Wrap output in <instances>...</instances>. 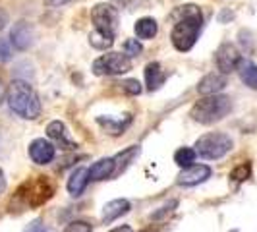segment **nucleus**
Returning <instances> with one entry per match:
<instances>
[{
    "instance_id": "nucleus-26",
    "label": "nucleus",
    "mask_w": 257,
    "mask_h": 232,
    "mask_svg": "<svg viewBox=\"0 0 257 232\" xmlns=\"http://www.w3.org/2000/svg\"><path fill=\"white\" fill-rule=\"evenodd\" d=\"M142 51H143V47L138 39H128V41L124 43V52H126L128 56H138V54H142Z\"/></svg>"
},
{
    "instance_id": "nucleus-2",
    "label": "nucleus",
    "mask_w": 257,
    "mask_h": 232,
    "mask_svg": "<svg viewBox=\"0 0 257 232\" xmlns=\"http://www.w3.org/2000/svg\"><path fill=\"white\" fill-rule=\"evenodd\" d=\"M8 104L14 112L26 120H35L41 114V101L35 89L22 79H14L8 87Z\"/></svg>"
},
{
    "instance_id": "nucleus-1",
    "label": "nucleus",
    "mask_w": 257,
    "mask_h": 232,
    "mask_svg": "<svg viewBox=\"0 0 257 232\" xmlns=\"http://www.w3.org/2000/svg\"><path fill=\"white\" fill-rule=\"evenodd\" d=\"M174 20H176V24L172 27V35H170L172 45L180 52L190 51L195 45L197 35H199L201 26H203L201 10L193 4H186L174 12Z\"/></svg>"
},
{
    "instance_id": "nucleus-19",
    "label": "nucleus",
    "mask_w": 257,
    "mask_h": 232,
    "mask_svg": "<svg viewBox=\"0 0 257 232\" xmlns=\"http://www.w3.org/2000/svg\"><path fill=\"white\" fill-rule=\"evenodd\" d=\"M89 43L91 47H95L99 51H106L114 45V35L108 33V31H103V29H95L89 35Z\"/></svg>"
},
{
    "instance_id": "nucleus-34",
    "label": "nucleus",
    "mask_w": 257,
    "mask_h": 232,
    "mask_svg": "<svg viewBox=\"0 0 257 232\" xmlns=\"http://www.w3.org/2000/svg\"><path fill=\"white\" fill-rule=\"evenodd\" d=\"M110 232H136L134 228H130V226H118V228H114V230Z\"/></svg>"
},
{
    "instance_id": "nucleus-23",
    "label": "nucleus",
    "mask_w": 257,
    "mask_h": 232,
    "mask_svg": "<svg viewBox=\"0 0 257 232\" xmlns=\"http://www.w3.org/2000/svg\"><path fill=\"white\" fill-rule=\"evenodd\" d=\"M112 4H114L116 8H120V10H140L143 8L145 4H147V0H112Z\"/></svg>"
},
{
    "instance_id": "nucleus-32",
    "label": "nucleus",
    "mask_w": 257,
    "mask_h": 232,
    "mask_svg": "<svg viewBox=\"0 0 257 232\" xmlns=\"http://www.w3.org/2000/svg\"><path fill=\"white\" fill-rule=\"evenodd\" d=\"M66 2H70V0H45L47 6H62Z\"/></svg>"
},
{
    "instance_id": "nucleus-18",
    "label": "nucleus",
    "mask_w": 257,
    "mask_h": 232,
    "mask_svg": "<svg viewBox=\"0 0 257 232\" xmlns=\"http://www.w3.org/2000/svg\"><path fill=\"white\" fill-rule=\"evenodd\" d=\"M236 72H238L240 79L244 81L247 87H251V89H257V66L253 64L251 60H247V58H242V60L238 62V68H236Z\"/></svg>"
},
{
    "instance_id": "nucleus-15",
    "label": "nucleus",
    "mask_w": 257,
    "mask_h": 232,
    "mask_svg": "<svg viewBox=\"0 0 257 232\" xmlns=\"http://www.w3.org/2000/svg\"><path fill=\"white\" fill-rule=\"evenodd\" d=\"M47 136H49L51 140H54L62 149H76L77 147L76 143L68 140V136H66V126L60 120H54V122H51V124L47 126Z\"/></svg>"
},
{
    "instance_id": "nucleus-7",
    "label": "nucleus",
    "mask_w": 257,
    "mask_h": 232,
    "mask_svg": "<svg viewBox=\"0 0 257 232\" xmlns=\"http://www.w3.org/2000/svg\"><path fill=\"white\" fill-rule=\"evenodd\" d=\"M91 20L95 22L97 29H103L116 35V27H118V14L110 4H97L91 10Z\"/></svg>"
},
{
    "instance_id": "nucleus-9",
    "label": "nucleus",
    "mask_w": 257,
    "mask_h": 232,
    "mask_svg": "<svg viewBox=\"0 0 257 232\" xmlns=\"http://www.w3.org/2000/svg\"><path fill=\"white\" fill-rule=\"evenodd\" d=\"M10 39H12V45L18 51H27L33 45V41H35L33 27L29 26L27 22H18L14 26L12 33H10Z\"/></svg>"
},
{
    "instance_id": "nucleus-5",
    "label": "nucleus",
    "mask_w": 257,
    "mask_h": 232,
    "mask_svg": "<svg viewBox=\"0 0 257 232\" xmlns=\"http://www.w3.org/2000/svg\"><path fill=\"white\" fill-rule=\"evenodd\" d=\"M232 149V140L226 134L220 132H213V134H205L195 142V153L203 159L215 161L220 159Z\"/></svg>"
},
{
    "instance_id": "nucleus-6",
    "label": "nucleus",
    "mask_w": 257,
    "mask_h": 232,
    "mask_svg": "<svg viewBox=\"0 0 257 232\" xmlns=\"http://www.w3.org/2000/svg\"><path fill=\"white\" fill-rule=\"evenodd\" d=\"M130 70H132V60L128 54H122V52H108L93 62V74L97 76H118V74H126Z\"/></svg>"
},
{
    "instance_id": "nucleus-16",
    "label": "nucleus",
    "mask_w": 257,
    "mask_h": 232,
    "mask_svg": "<svg viewBox=\"0 0 257 232\" xmlns=\"http://www.w3.org/2000/svg\"><path fill=\"white\" fill-rule=\"evenodd\" d=\"M128 211H130L128 199H112V201H108V203L103 207V222L108 224V222L116 220L118 217L126 215Z\"/></svg>"
},
{
    "instance_id": "nucleus-12",
    "label": "nucleus",
    "mask_w": 257,
    "mask_h": 232,
    "mask_svg": "<svg viewBox=\"0 0 257 232\" xmlns=\"http://www.w3.org/2000/svg\"><path fill=\"white\" fill-rule=\"evenodd\" d=\"M226 87V74H220V72H211L207 74L199 85H197V93L199 95H217L219 91H222Z\"/></svg>"
},
{
    "instance_id": "nucleus-4",
    "label": "nucleus",
    "mask_w": 257,
    "mask_h": 232,
    "mask_svg": "<svg viewBox=\"0 0 257 232\" xmlns=\"http://www.w3.org/2000/svg\"><path fill=\"white\" fill-rule=\"evenodd\" d=\"M54 188L47 178L39 176L37 180H27L16 193V199L22 201L24 207H37L45 203L47 199H51Z\"/></svg>"
},
{
    "instance_id": "nucleus-24",
    "label": "nucleus",
    "mask_w": 257,
    "mask_h": 232,
    "mask_svg": "<svg viewBox=\"0 0 257 232\" xmlns=\"http://www.w3.org/2000/svg\"><path fill=\"white\" fill-rule=\"evenodd\" d=\"M249 174H251V165H249V163H244V165H240V167H236L232 170L230 178L234 182H244L249 178Z\"/></svg>"
},
{
    "instance_id": "nucleus-20",
    "label": "nucleus",
    "mask_w": 257,
    "mask_h": 232,
    "mask_svg": "<svg viewBox=\"0 0 257 232\" xmlns=\"http://www.w3.org/2000/svg\"><path fill=\"white\" fill-rule=\"evenodd\" d=\"M134 29H136V35L140 39H153L159 31V26L153 18H142Z\"/></svg>"
},
{
    "instance_id": "nucleus-3",
    "label": "nucleus",
    "mask_w": 257,
    "mask_h": 232,
    "mask_svg": "<svg viewBox=\"0 0 257 232\" xmlns=\"http://www.w3.org/2000/svg\"><path fill=\"white\" fill-rule=\"evenodd\" d=\"M232 110V101L226 95H205L192 106V118L199 124H215Z\"/></svg>"
},
{
    "instance_id": "nucleus-13",
    "label": "nucleus",
    "mask_w": 257,
    "mask_h": 232,
    "mask_svg": "<svg viewBox=\"0 0 257 232\" xmlns=\"http://www.w3.org/2000/svg\"><path fill=\"white\" fill-rule=\"evenodd\" d=\"M114 176V159L106 157V159H101L97 163H93L89 168V180L99 182V180H106Z\"/></svg>"
},
{
    "instance_id": "nucleus-17",
    "label": "nucleus",
    "mask_w": 257,
    "mask_h": 232,
    "mask_svg": "<svg viewBox=\"0 0 257 232\" xmlns=\"http://www.w3.org/2000/svg\"><path fill=\"white\" fill-rule=\"evenodd\" d=\"M167 79V74L165 70L161 68L159 62H151L145 68V81H147V89L149 91H157Z\"/></svg>"
},
{
    "instance_id": "nucleus-21",
    "label": "nucleus",
    "mask_w": 257,
    "mask_h": 232,
    "mask_svg": "<svg viewBox=\"0 0 257 232\" xmlns=\"http://www.w3.org/2000/svg\"><path fill=\"white\" fill-rule=\"evenodd\" d=\"M140 153V147H136V145H132L130 149L126 151H122V153H118L114 157V174H120L124 168L128 167V163L136 157V155Z\"/></svg>"
},
{
    "instance_id": "nucleus-14",
    "label": "nucleus",
    "mask_w": 257,
    "mask_h": 232,
    "mask_svg": "<svg viewBox=\"0 0 257 232\" xmlns=\"http://www.w3.org/2000/svg\"><path fill=\"white\" fill-rule=\"evenodd\" d=\"M87 182H89V168H76L72 172V176L68 178V192L72 193L74 197L81 195L83 190H85V186H87Z\"/></svg>"
},
{
    "instance_id": "nucleus-30",
    "label": "nucleus",
    "mask_w": 257,
    "mask_h": 232,
    "mask_svg": "<svg viewBox=\"0 0 257 232\" xmlns=\"http://www.w3.org/2000/svg\"><path fill=\"white\" fill-rule=\"evenodd\" d=\"M24 232H47V230H45V226L41 224V220H33Z\"/></svg>"
},
{
    "instance_id": "nucleus-10",
    "label": "nucleus",
    "mask_w": 257,
    "mask_h": 232,
    "mask_svg": "<svg viewBox=\"0 0 257 232\" xmlns=\"http://www.w3.org/2000/svg\"><path fill=\"white\" fill-rule=\"evenodd\" d=\"M211 176V168L207 165H192V167L184 168L180 174H178V184L180 186H195V184H201Z\"/></svg>"
},
{
    "instance_id": "nucleus-31",
    "label": "nucleus",
    "mask_w": 257,
    "mask_h": 232,
    "mask_svg": "<svg viewBox=\"0 0 257 232\" xmlns=\"http://www.w3.org/2000/svg\"><path fill=\"white\" fill-rule=\"evenodd\" d=\"M6 24H8V14H6L4 8H0V31L6 27Z\"/></svg>"
},
{
    "instance_id": "nucleus-8",
    "label": "nucleus",
    "mask_w": 257,
    "mask_h": 232,
    "mask_svg": "<svg viewBox=\"0 0 257 232\" xmlns=\"http://www.w3.org/2000/svg\"><path fill=\"white\" fill-rule=\"evenodd\" d=\"M215 60H217V68H219L220 74H230L238 68V62L242 60V56L234 45L224 43L219 47V51L215 54Z\"/></svg>"
},
{
    "instance_id": "nucleus-11",
    "label": "nucleus",
    "mask_w": 257,
    "mask_h": 232,
    "mask_svg": "<svg viewBox=\"0 0 257 232\" xmlns=\"http://www.w3.org/2000/svg\"><path fill=\"white\" fill-rule=\"evenodd\" d=\"M54 153H56L54 145L51 142H45V140H35L29 145V157L37 165H49L54 159Z\"/></svg>"
},
{
    "instance_id": "nucleus-28",
    "label": "nucleus",
    "mask_w": 257,
    "mask_h": 232,
    "mask_svg": "<svg viewBox=\"0 0 257 232\" xmlns=\"http://www.w3.org/2000/svg\"><path fill=\"white\" fill-rule=\"evenodd\" d=\"M64 232H93V228H91L89 222H85V220H72L64 228Z\"/></svg>"
},
{
    "instance_id": "nucleus-33",
    "label": "nucleus",
    "mask_w": 257,
    "mask_h": 232,
    "mask_svg": "<svg viewBox=\"0 0 257 232\" xmlns=\"http://www.w3.org/2000/svg\"><path fill=\"white\" fill-rule=\"evenodd\" d=\"M6 190V178H4V172L0 170V193Z\"/></svg>"
},
{
    "instance_id": "nucleus-35",
    "label": "nucleus",
    "mask_w": 257,
    "mask_h": 232,
    "mask_svg": "<svg viewBox=\"0 0 257 232\" xmlns=\"http://www.w3.org/2000/svg\"><path fill=\"white\" fill-rule=\"evenodd\" d=\"M4 97H6V89H4V85H2V81H0V104L4 103Z\"/></svg>"
},
{
    "instance_id": "nucleus-22",
    "label": "nucleus",
    "mask_w": 257,
    "mask_h": 232,
    "mask_svg": "<svg viewBox=\"0 0 257 232\" xmlns=\"http://www.w3.org/2000/svg\"><path fill=\"white\" fill-rule=\"evenodd\" d=\"M195 149H190V147H182L178 149L176 153H174V163L182 168H188L193 165V161H195Z\"/></svg>"
},
{
    "instance_id": "nucleus-27",
    "label": "nucleus",
    "mask_w": 257,
    "mask_h": 232,
    "mask_svg": "<svg viewBox=\"0 0 257 232\" xmlns=\"http://www.w3.org/2000/svg\"><path fill=\"white\" fill-rule=\"evenodd\" d=\"M122 91L128 95H140L142 93V83L138 79H126L122 81Z\"/></svg>"
},
{
    "instance_id": "nucleus-29",
    "label": "nucleus",
    "mask_w": 257,
    "mask_h": 232,
    "mask_svg": "<svg viewBox=\"0 0 257 232\" xmlns=\"http://www.w3.org/2000/svg\"><path fill=\"white\" fill-rule=\"evenodd\" d=\"M176 205H178V201H170L168 205H165L163 209H161V211H159V213H155V215H151V217H153V219H161L163 215H167V213H170V211H172V209H174Z\"/></svg>"
},
{
    "instance_id": "nucleus-25",
    "label": "nucleus",
    "mask_w": 257,
    "mask_h": 232,
    "mask_svg": "<svg viewBox=\"0 0 257 232\" xmlns=\"http://www.w3.org/2000/svg\"><path fill=\"white\" fill-rule=\"evenodd\" d=\"M99 122H101L104 128H106V132L112 134V136H120V134L126 130V126L130 124V122L122 124V122H114V120H103V118H99Z\"/></svg>"
}]
</instances>
